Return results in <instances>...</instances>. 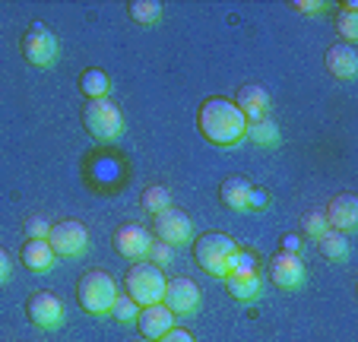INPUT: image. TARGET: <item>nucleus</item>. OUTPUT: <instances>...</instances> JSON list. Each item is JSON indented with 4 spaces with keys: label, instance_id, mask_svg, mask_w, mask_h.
Listing matches in <instances>:
<instances>
[{
    "label": "nucleus",
    "instance_id": "obj_1",
    "mask_svg": "<svg viewBox=\"0 0 358 342\" xmlns=\"http://www.w3.org/2000/svg\"><path fill=\"white\" fill-rule=\"evenodd\" d=\"M196 127L213 146L229 149L244 140L248 121H244V114L238 111L231 99H206L196 111Z\"/></svg>",
    "mask_w": 358,
    "mask_h": 342
},
{
    "label": "nucleus",
    "instance_id": "obj_2",
    "mask_svg": "<svg viewBox=\"0 0 358 342\" xmlns=\"http://www.w3.org/2000/svg\"><path fill=\"white\" fill-rule=\"evenodd\" d=\"M238 241L222 231H206V235L194 238V260L203 273H210L213 279H225L231 269V260L238 254Z\"/></svg>",
    "mask_w": 358,
    "mask_h": 342
},
{
    "label": "nucleus",
    "instance_id": "obj_3",
    "mask_svg": "<svg viewBox=\"0 0 358 342\" xmlns=\"http://www.w3.org/2000/svg\"><path fill=\"white\" fill-rule=\"evenodd\" d=\"M117 295H121V292H117L115 279H111L108 273H99V269L86 273L80 282H76V301H80V308L92 317L111 314Z\"/></svg>",
    "mask_w": 358,
    "mask_h": 342
},
{
    "label": "nucleus",
    "instance_id": "obj_4",
    "mask_svg": "<svg viewBox=\"0 0 358 342\" xmlns=\"http://www.w3.org/2000/svg\"><path fill=\"white\" fill-rule=\"evenodd\" d=\"M165 285H169V279H165L162 266H152V263H136L127 273V295H130V301H136L140 308L162 304Z\"/></svg>",
    "mask_w": 358,
    "mask_h": 342
},
{
    "label": "nucleus",
    "instance_id": "obj_5",
    "mask_svg": "<svg viewBox=\"0 0 358 342\" xmlns=\"http://www.w3.org/2000/svg\"><path fill=\"white\" fill-rule=\"evenodd\" d=\"M83 124H86L89 134L101 143H111L124 134V114H121V108L108 99L89 101L86 111H83Z\"/></svg>",
    "mask_w": 358,
    "mask_h": 342
},
{
    "label": "nucleus",
    "instance_id": "obj_6",
    "mask_svg": "<svg viewBox=\"0 0 358 342\" xmlns=\"http://www.w3.org/2000/svg\"><path fill=\"white\" fill-rule=\"evenodd\" d=\"M48 244L55 250V257H64V260H76L89 250V228L83 222H55L51 231H48Z\"/></svg>",
    "mask_w": 358,
    "mask_h": 342
},
{
    "label": "nucleus",
    "instance_id": "obj_7",
    "mask_svg": "<svg viewBox=\"0 0 358 342\" xmlns=\"http://www.w3.org/2000/svg\"><path fill=\"white\" fill-rule=\"evenodd\" d=\"M22 54H26L29 64L48 70V67H55L57 57H61V41H57V35L48 26L35 22V26L22 35Z\"/></svg>",
    "mask_w": 358,
    "mask_h": 342
},
{
    "label": "nucleus",
    "instance_id": "obj_8",
    "mask_svg": "<svg viewBox=\"0 0 358 342\" xmlns=\"http://www.w3.org/2000/svg\"><path fill=\"white\" fill-rule=\"evenodd\" d=\"M156 219V238L169 248H184V244H194V222L187 213L181 209H165V213L152 215Z\"/></svg>",
    "mask_w": 358,
    "mask_h": 342
},
{
    "label": "nucleus",
    "instance_id": "obj_9",
    "mask_svg": "<svg viewBox=\"0 0 358 342\" xmlns=\"http://www.w3.org/2000/svg\"><path fill=\"white\" fill-rule=\"evenodd\" d=\"M26 314H29V320H32L38 329H45V333H51V329H61L64 320H67L64 301L57 295H51V292H38V295L29 298Z\"/></svg>",
    "mask_w": 358,
    "mask_h": 342
},
{
    "label": "nucleus",
    "instance_id": "obj_10",
    "mask_svg": "<svg viewBox=\"0 0 358 342\" xmlns=\"http://www.w3.org/2000/svg\"><path fill=\"white\" fill-rule=\"evenodd\" d=\"M162 304H165V308H169L175 317H194L196 311H200V289H196V282L187 279V276L169 279Z\"/></svg>",
    "mask_w": 358,
    "mask_h": 342
},
{
    "label": "nucleus",
    "instance_id": "obj_11",
    "mask_svg": "<svg viewBox=\"0 0 358 342\" xmlns=\"http://www.w3.org/2000/svg\"><path fill=\"white\" fill-rule=\"evenodd\" d=\"M270 279L276 289L298 292L304 282H308V269H304V263L298 260V254H282V250H279V254L270 260Z\"/></svg>",
    "mask_w": 358,
    "mask_h": 342
},
{
    "label": "nucleus",
    "instance_id": "obj_12",
    "mask_svg": "<svg viewBox=\"0 0 358 342\" xmlns=\"http://www.w3.org/2000/svg\"><path fill=\"white\" fill-rule=\"evenodd\" d=\"M149 248H152V231L143 225H121L115 231V250L124 257V260H136L143 263L149 257Z\"/></svg>",
    "mask_w": 358,
    "mask_h": 342
},
{
    "label": "nucleus",
    "instance_id": "obj_13",
    "mask_svg": "<svg viewBox=\"0 0 358 342\" xmlns=\"http://www.w3.org/2000/svg\"><path fill=\"white\" fill-rule=\"evenodd\" d=\"M136 329H140L143 339H162L169 329H175V314H171L165 304H149V308H140V317H136Z\"/></svg>",
    "mask_w": 358,
    "mask_h": 342
},
{
    "label": "nucleus",
    "instance_id": "obj_14",
    "mask_svg": "<svg viewBox=\"0 0 358 342\" xmlns=\"http://www.w3.org/2000/svg\"><path fill=\"white\" fill-rule=\"evenodd\" d=\"M235 108L244 114V121L254 124V121H264L270 117V95H266L264 86H241L235 95Z\"/></svg>",
    "mask_w": 358,
    "mask_h": 342
},
{
    "label": "nucleus",
    "instance_id": "obj_15",
    "mask_svg": "<svg viewBox=\"0 0 358 342\" xmlns=\"http://www.w3.org/2000/svg\"><path fill=\"white\" fill-rule=\"evenodd\" d=\"M324 215H327V222H330L333 231H343V235H349V231H355V228H358V200L352 194L333 197Z\"/></svg>",
    "mask_w": 358,
    "mask_h": 342
},
{
    "label": "nucleus",
    "instance_id": "obj_16",
    "mask_svg": "<svg viewBox=\"0 0 358 342\" xmlns=\"http://www.w3.org/2000/svg\"><path fill=\"white\" fill-rule=\"evenodd\" d=\"M327 70H330L336 80H355L358 76V51L352 45H333L330 51H327Z\"/></svg>",
    "mask_w": 358,
    "mask_h": 342
},
{
    "label": "nucleus",
    "instance_id": "obj_17",
    "mask_svg": "<svg viewBox=\"0 0 358 342\" xmlns=\"http://www.w3.org/2000/svg\"><path fill=\"white\" fill-rule=\"evenodd\" d=\"M250 187H254V184H250L248 178L231 175V178H225L222 187H219V200H222V206L231 209V213H248Z\"/></svg>",
    "mask_w": 358,
    "mask_h": 342
},
{
    "label": "nucleus",
    "instance_id": "obj_18",
    "mask_svg": "<svg viewBox=\"0 0 358 342\" xmlns=\"http://www.w3.org/2000/svg\"><path fill=\"white\" fill-rule=\"evenodd\" d=\"M22 263H26L32 273H51L55 266V250L48 241H26L22 244Z\"/></svg>",
    "mask_w": 358,
    "mask_h": 342
},
{
    "label": "nucleus",
    "instance_id": "obj_19",
    "mask_svg": "<svg viewBox=\"0 0 358 342\" xmlns=\"http://www.w3.org/2000/svg\"><path fill=\"white\" fill-rule=\"evenodd\" d=\"M229 295L235 301H254V298L264 295V276L254 273V276H229Z\"/></svg>",
    "mask_w": 358,
    "mask_h": 342
},
{
    "label": "nucleus",
    "instance_id": "obj_20",
    "mask_svg": "<svg viewBox=\"0 0 358 342\" xmlns=\"http://www.w3.org/2000/svg\"><path fill=\"white\" fill-rule=\"evenodd\" d=\"M317 248H320V254L327 257V260H333V263H345L349 260V238L343 235V231H327L324 238H317Z\"/></svg>",
    "mask_w": 358,
    "mask_h": 342
},
{
    "label": "nucleus",
    "instance_id": "obj_21",
    "mask_svg": "<svg viewBox=\"0 0 358 342\" xmlns=\"http://www.w3.org/2000/svg\"><path fill=\"white\" fill-rule=\"evenodd\" d=\"M244 136H248V140H254L257 146H264V149L279 146V127H276V121H273V117H264V121L248 124Z\"/></svg>",
    "mask_w": 358,
    "mask_h": 342
},
{
    "label": "nucleus",
    "instance_id": "obj_22",
    "mask_svg": "<svg viewBox=\"0 0 358 342\" xmlns=\"http://www.w3.org/2000/svg\"><path fill=\"white\" fill-rule=\"evenodd\" d=\"M80 89L89 95V99H108L111 95V76L105 70H86L80 76Z\"/></svg>",
    "mask_w": 358,
    "mask_h": 342
},
{
    "label": "nucleus",
    "instance_id": "obj_23",
    "mask_svg": "<svg viewBox=\"0 0 358 342\" xmlns=\"http://www.w3.org/2000/svg\"><path fill=\"white\" fill-rule=\"evenodd\" d=\"M127 13L140 26H156L162 20V3H156V0H134V3H127Z\"/></svg>",
    "mask_w": 358,
    "mask_h": 342
},
{
    "label": "nucleus",
    "instance_id": "obj_24",
    "mask_svg": "<svg viewBox=\"0 0 358 342\" xmlns=\"http://www.w3.org/2000/svg\"><path fill=\"white\" fill-rule=\"evenodd\" d=\"M339 35H343V45H352L355 48L358 41V13H355V3H345L343 13H339Z\"/></svg>",
    "mask_w": 358,
    "mask_h": 342
},
{
    "label": "nucleus",
    "instance_id": "obj_25",
    "mask_svg": "<svg viewBox=\"0 0 358 342\" xmlns=\"http://www.w3.org/2000/svg\"><path fill=\"white\" fill-rule=\"evenodd\" d=\"M143 209H146L149 215L165 213V209H171V194L165 187H149L146 194H143Z\"/></svg>",
    "mask_w": 358,
    "mask_h": 342
},
{
    "label": "nucleus",
    "instance_id": "obj_26",
    "mask_svg": "<svg viewBox=\"0 0 358 342\" xmlns=\"http://www.w3.org/2000/svg\"><path fill=\"white\" fill-rule=\"evenodd\" d=\"M111 317H115L117 323H136V317H140V304L130 301V295H117L115 308H111Z\"/></svg>",
    "mask_w": 358,
    "mask_h": 342
},
{
    "label": "nucleus",
    "instance_id": "obj_27",
    "mask_svg": "<svg viewBox=\"0 0 358 342\" xmlns=\"http://www.w3.org/2000/svg\"><path fill=\"white\" fill-rule=\"evenodd\" d=\"M254 273H260V269H257V257L250 254V250H238L235 260H231L229 276H254ZM229 276H225V279H229Z\"/></svg>",
    "mask_w": 358,
    "mask_h": 342
},
{
    "label": "nucleus",
    "instance_id": "obj_28",
    "mask_svg": "<svg viewBox=\"0 0 358 342\" xmlns=\"http://www.w3.org/2000/svg\"><path fill=\"white\" fill-rule=\"evenodd\" d=\"M48 231H51V222L45 215H29L26 219V238L29 241H48Z\"/></svg>",
    "mask_w": 358,
    "mask_h": 342
},
{
    "label": "nucleus",
    "instance_id": "obj_29",
    "mask_svg": "<svg viewBox=\"0 0 358 342\" xmlns=\"http://www.w3.org/2000/svg\"><path fill=\"white\" fill-rule=\"evenodd\" d=\"M304 231L317 241V238H324L327 231H330V222H327L324 213H308V215H304Z\"/></svg>",
    "mask_w": 358,
    "mask_h": 342
},
{
    "label": "nucleus",
    "instance_id": "obj_30",
    "mask_svg": "<svg viewBox=\"0 0 358 342\" xmlns=\"http://www.w3.org/2000/svg\"><path fill=\"white\" fill-rule=\"evenodd\" d=\"M152 266H169L171 263V248L162 241H152V248H149V257H146Z\"/></svg>",
    "mask_w": 358,
    "mask_h": 342
},
{
    "label": "nucleus",
    "instance_id": "obj_31",
    "mask_svg": "<svg viewBox=\"0 0 358 342\" xmlns=\"http://www.w3.org/2000/svg\"><path fill=\"white\" fill-rule=\"evenodd\" d=\"M270 206V194H266L264 187H250V200H248V213H254V209H266Z\"/></svg>",
    "mask_w": 358,
    "mask_h": 342
},
{
    "label": "nucleus",
    "instance_id": "obj_32",
    "mask_svg": "<svg viewBox=\"0 0 358 342\" xmlns=\"http://www.w3.org/2000/svg\"><path fill=\"white\" fill-rule=\"evenodd\" d=\"M10 279H13V257L0 248V285H7Z\"/></svg>",
    "mask_w": 358,
    "mask_h": 342
},
{
    "label": "nucleus",
    "instance_id": "obj_33",
    "mask_svg": "<svg viewBox=\"0 0 358 342\" xmlns=\"http://www.w3.org/2000/svg\"><path fill=\"white\" fill-rule=\"evenodd\" d=\"M156 342H194V336H190L187 329H169V333H165L162 339H156Z\"/></svg>",
    "mask_w": 358,
    "mask_h": 342
},
{
    "label": "nucleus",
    "instance_id": "obj_34",
    "mask_svg": "<svg viewBox=\"0 0 358 342\" xmlns=\"http://www.w3.org/2000/svg\"><path fill=\"white\" fill-rule=\"evenodd\" d=\"M301 250V238L298 235H285L282 238V254H298Z\"/></svg>",
    "mask_w": 358,
    "mask_h": 342
},
{
    "label": "nucleus",
    "instance_id": "obj_35",
    "mask_svg": "<svg viewBox=\"0 0 358 342\" xmlns=\"http://www.w3.org/2000/svg\"><path fill=\"white\" fill-rule=\"evenodd\" d=\"M295 7L298 10H304V13H317V10H327V3H304V0H301V3H295Z\"/></svg>",
    "mask_w": 358,
    "mask_h": 342
}]
</instances>
